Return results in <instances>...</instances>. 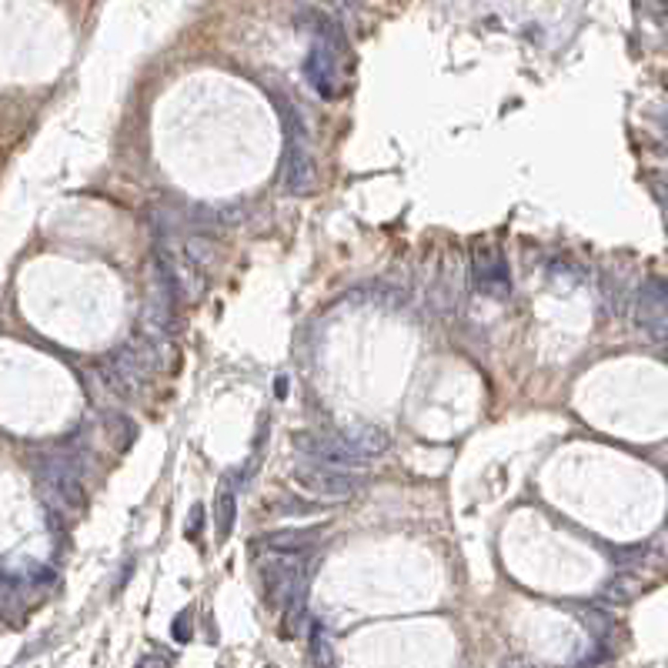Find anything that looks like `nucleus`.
<instances>
[{
    "mask_svg": "<svg viewBox=\"0 0 668 668\" xmlns=\"http://www.w3.org/2000/svg\"><path fill=\"white\" fill-rule=\"evenodd\" d=\"M475 284L488 298H508L512 294V274L504 264V254L498 247H478L475 251Z\"/></svg>",
    "mask_w": 668,
    "mask_h": 668,
    "instance_id": "0eeeda50",
    "label": "nucleus"
},
{
    "mask_svg": "<svg viewBox=\"0 0 668 668\" xmlns=\"http://www.w3.org/2000/svg\"><path fill=\"white\" fill-rule=\"evenodd\" d=\"M635 325L652 334V338L662 344L665 341V325H668V307H665V284L652 281L638 291V301H635Z\"/></svg>",
    "mask_w": 668,
    "mask_h": 668,
    "instance_id": "6e6552de",
    "label": "nucleus"
},
{
    "mask_svg": "<svg viewBox=\"0 0 668 668\" xmlns=\"http://www.w3.org/2000/svg\"><path fill=\"white\" fill-rule=\"evenodd\" d=\"M40 485L50 494V502H58L60 508L77 512L84 504V468L81 461L67 451L48 455L40 461Z\"/></svg>",
    "mask_w": 668,
    "mask_h": 668,
    "instance_id": "7ed1b4c3",
    "label": "nucleus"
},
{
    "mask_svg": "<svg viewBox=\"0 0 668 668\" xmlns=\"http://www.w3.org/2000/svg\"><path fill=\"white\" fill-rule=\"evenodd\" d=\"M642 578L638 574H632V572H621V574H615L611 578L609 585H605V598L609 601H619V605H628V601H635V598L642 595Z\"/></svg>",
    "mask_w": 668,
    "mask_h": 668,
    "instance_id": "9d476101",
    "label": "nucleus"
},
{
    "mask_svg": "<svg viewBox=\"0 0 668 668\" xmlns=\"http://www.w3.org/2000/svg\"><path fill=\"white\" fill-rule=\"evenodd\" d=\"M284 391H288V381H284V378H278V398H284Z\"/></svg>",
    "mask_w": 668,
    "mask_h": 668,
    "instance_id": "f3484780",
    "label": "nucleus"
},
{
    "mask_svg": "<svg viewBox=\"0 0 668 668\" xmlns=\"http://www.w3.org/2000/svg\"><path fill=\"white\" fill-rule=\"evenodd\" d=\"M311 662H315V668H334V652H331L328 632L321 625H311Z\"/></svg>",
    "mask_w": 668,
    "mask_h": 668,
    "instance_id": "9b49d317",
    "label": "nucleus"
},
{
    "mask_svg": "<svg viewBox=\"0 0 668 668\" xmlns=\"http://www.w3.org/2000/svg\"><path fill=\"white\" fill-rule=\"evenodd\" d=\"M284 124H288V154H284V184L291 194H307L311 184H315V167H311V154H307L305 130H301V120L294 124V114L288 101L278 104Z\"/></svg>",
    "mask_w": 668,
    "mask_h": 668,
    "instance_id": "39448f33",
    "label": "nucleus"
},
{
    "mask_svg": "<svg viewBox=\"0 0 668 668\" xmlns=\"http://www.w3.org/2000/svg\"><path fill=\"white\" fill-rule=\"evenodd\" d=\"M235 515H237V504H235V492H224L218 498V541H224L231 535L235 528Z\"/></svg>",
    "mask_w": 668,
    "mask_h": 668,
    "instance_id": "f8f14e48",
    "label": "nucleus"
},
{
    "mask_svg": "<svg viewBox=\"0 0 668 668\" xmlns=\"http://www.w3.org/2000/svg\"><path fill=\"white\" fill-rule=\"evenodd\" d=\"M171 632H174V642H181V645L191 642V632H194V625H191V611H181V615H177Z\"/></svg>",
    "mask_w": 668,
    "mask_h": 668,
    "instance_id": "ddd939ff",
    "label": "nucleus"
},
{
    "mask_svg": "<svg viewBox=\"0 0 668 668\" xmlns=\"http://www.w3.org/2000/svg\"><path fill=\"white\" fill-rule=\"evenodd\" d=\"M138 668H171V658L161 655V652H151V655H144L138 662Z\"/></svg>",
    "mask_w": 668,
    "mask_h": 668,
    "instance_id": "2eb2a0df",
    "label": "nucleus"
},
{
    "mask_svg": "<svg viewBox=\"0 0 668 668\" xmlns=\"http://www.w3.org/2000/svg\"><path fill=\"white\" fill-rule=\"evenodd\" d=\"M508 668H535V665H528V662H508Z\"/></svg>",
    "mask_w": 668,
    "mask_h": 668,
    "instance_id": "a211bd4d",
    "label": "nucleus"
},
{
    "mask_svg": "<svg viewBox=\"0 0 668 668\" xmlns=\"http://www.w3.org/2000/svg\"><path fill=\"white\" fill-rule=\"evenodd\" d=\"M200 521H204V508H200V504H194V508H191V515H188V539L191 541L200 539Z\"/></svg>",
    "mask_w": 668,
    "mask_h": 668,
    "instance_id": "4468645a",
    "label": "nucleus"
},
{
    "mask_svg": "<svg viewBox=\"0 0 668 668\" xmlns=\"http://www.w3.org/2000/svg\"><path fill=\"white\" fill-rule=\"evenodd\" d=\"M338 50H344V37L334 27H325L305 58V77L317 97L338 94Z\"/></svg>",
    "mask_w": 668,
    "mask_h": 668,
    "instance_id": "20e7f679",
    "label": "nucleus"
},
{
    "mask_svg": "<svg viewBox=\"0 0 668 668\" xmlns=\"http://www.w3.org/2000/svg\"><path fill=\"white\" fill-rule=\"evenodd\" d=\"M294 481L307 488L317 498H348L364 485L361 471H341V468H325V465H311L305 461L301 468L294 471Z\"/></svg>",
    "mask_w": 668,
    "mask_h": 668,
    "instance_id": "423d86ee",
    "label": "nucleus"
},
{
    "mask_svg": "<svg viewBox=\"0 0 668 668\" xmlns=\"http://www.w3.org/2000/svg\"><path fill=\"white\" fill-rule=\"evenodd\" d=\"M154 368H157V344L144 338H134L120 348L111 361H107V385H114L118 395H138L144 391V385L151 381Z\"/></svg>",
    "mask_w": 668,
    "mask_h": 668,
    "instance_id": "f03ea898",
    "label": "nucleus"
},
{
    "mask_svg": "<svg viewBox=\"0 0 668 668\" xmlns=\"http://www.w3.org/2000/svg\"><path fill=\"white\" fill-rule=\"evenodd\" d=\"M294 448H301L305 461H311V465L361 471L371 458L385 455L387 434L375 432V428H364L354 434H298Z\"/></svg>",
    "mask_w": 668,
    "mask_h": 668,
    "instance_id": "f257e3e1",
    "label": "nucleus"
},
{
    "mask_svg": "<svg viewBox=\"0 0 668 668\" xmlns=\"http://www.w3.org/2000/svg\"><path fill=\"white\" fill-rule=\"evenodd\" d=\"M317 545V531L315 528H305V531H284V535H268V548L278 551V555H288V558H301L307 551H315Z\"/></svg>",
    "mask_w": 668,
    "mask_h": 668,
    "instance_id": "1a4fd4ad",
    "label": "nucleus"
},
{
    "mask_svg": "<svg viewBox=\"0 0 668 668\" xmlns=\"http://www.w3.org/2000/svg\"><path fill=\"white\" fill-rule=\"evenodd\" d=\"M11 588H13V582H11V578H7L4 572H0V601H4V595H7Z\"/></svg>",
    "mask_w": 668,
    "mask_h": 668,
    "instance_id": "dca6fc26",
    "label": "nucleus"
}]
</instances>
